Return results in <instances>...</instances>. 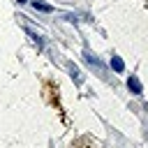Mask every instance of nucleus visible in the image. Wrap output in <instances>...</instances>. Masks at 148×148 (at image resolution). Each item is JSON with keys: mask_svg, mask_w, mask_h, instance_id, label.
Instances as JSON below:
<instances>
[{"mask_svg": "<svg viewBox=\"0 0 148 148\" xmlns=\"http://www.w3.org/2000/svg\"><path fill=\"white\" fill-rule=\"evenodd\" d=\"M72 148H95V141H92L90 136H83V139L74 141V143H72Z\"/></svg>", "mask_w": 148, "mask_h": 148, "instance_id": "obj_1", "label": "nucleus"}, {"mask_svg": "<svg viewBox=\"0 0 148 148\" xmlns=\"http://www.w3.org/2000/svg\"><path fill=\"white\" fill-rule=\"evenodd\" d=\"M127 88H130L134 95H139V92H141V83H139V79H136V76H130V79H127Z\"/></svg>", "mask_w": 148, "mask_h": 148, "instance_id": "obj_2", "label": "nucleus"}, {"mask_svg": "<svg viewBox=\"0 0 148 148\" xmlns=\"http://www.w3.org/2000/svg\"><path fill=\"white\" fill-rule=\"evenodd\" d=\"M32 7H35V9H39V12H53V7H51V5L39 2V0H32Z\"/></svg>", "mask_w": 148, "mask_h": 148, "instance_id": "obj_3", "label": "nucleus"}, {"mask_svg": "<svg viewBox=\"0 0 148 148\" xmlns=\"http://www.w3.org/2000/svg\"><path fill=\"white\" fill-rule=\"evenodd\" d=\"M111 67H113L116 72H123V69H125V62H123L118 56H113V58H111Z\"/></svg>", "mask_w": 148, "mask_h": 148, "instance_id": "obj_4", "label": "nucleus"}, {"mask_svg": "<svg viewBox=\"0 0 148 148\" xmlns=\"http://www.w3.org/2000/svg\"><path fill=\"white\" fill-rule=\"evenodd\" d=\"M86 60H88V62H90V65H95V67H97V69H99V72H102V62H99V60H97V58H95V56H90V53H86Z\"/></svg>", "mask_w": 148, "mask_h": 148, "instance_id": "obj_5", "label": "nucleus"}, {"mask_svg": "<svg viewBox=\"0 0 148 148\" xmlns=\"http://www.w3.org/2000/svg\"><path fill=\"white\" fill-rule=\"evenodd\" d=\"M25 32H28V35H30V39H32V42H35V44H37V49H42V39H39V37H37V32H32V30H30V28H28V30H25Z\"/></svg>", "mask_w": 148, "mask_h": 148, "instance_id": "obj_6", "label": "nucleus"}, {"mask_svg": "<svg viewBox=\"0 0 148 148\" xmlns=\"http://www.w3.org/2000/svg\"><path fill=\"white\" fill-rule=\"evenodd\" d=\"M23 2H28V0H18V5H23Z\"/></svg>", "mask_w": 148, "mask_h": 148, "instance_id": "obj_7", "label": "nucleus"}]
</instances>
